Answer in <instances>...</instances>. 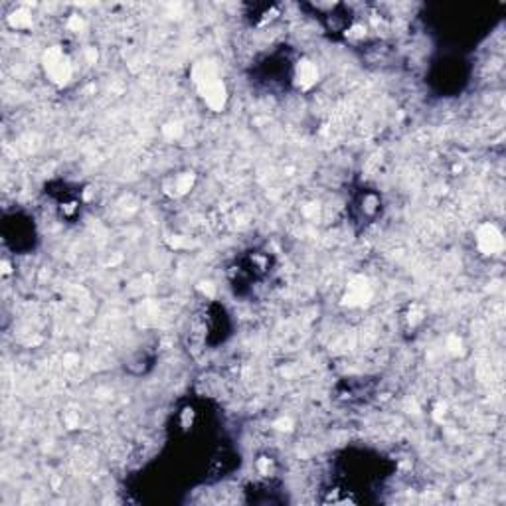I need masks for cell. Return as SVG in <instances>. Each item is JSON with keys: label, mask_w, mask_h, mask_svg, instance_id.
Masks as SVG:
<instances>
[{"label": "cell", "mask_w": 506, "mask_h": 506, "mask_svg": "<svg viewBox=\"0 0 506 506\" xmlns=\"http://www.w3.org/2000/svg\"><path fill=\"white\" fill-rule=\"evenodd\" d=\"M44 66H46V71L52 78V81H58V84H66L71 76V64L60 48H54L46 54Z\"/></svg>", "instance_id": "1"}, {"label": "cell", "mask_w": 506, "mask_h": 506, "mask_svg": "<svg viewBox=\"0 0 506 506\" xmlns=\"http://www.w3.org/2000/svg\"><path fill=\"white\" fill-rule=\"evenodd\" d=\"M318 69L317 66L309 60H303L297 64V68L293 71V81L300 87V89H309L317 84Z\"/></svg>", "instance_id": "2"}]
</instances>
